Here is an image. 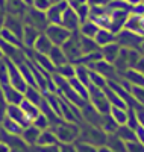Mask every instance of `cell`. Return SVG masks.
I'll use <instances>...</instances> for the list:
<instances>
[{
	"label": "cell",
	"mask_w": 144,
	"mask_h": 152,
	"mask_svg": "<svg viewBox=\"0 0 144 152\" xmlns=\"http://www.w3.org/2000/svg\"><path fill=\"white\" fill-rule=\"evenodd\" d=\"M55 137L58 143H74L77 138H79L81 129L79 126H76L71 122H61L55 126V131H53Z\"/></svg>",
	"instance_id": "6da1fadb"
},
{
	"label": "cell",
	"mask_w": 144,
	"mask_h": 152,
	"mask_svg": "<svg viewBox=\"0 0 144 152\" xmlns=\"http://www.w3.org/2000/svg\"><path fill=\"white\" fill-rule=\"evenodd\" d=\"M88 100H89L91 107H93L99 114H102V116L109 114L111 105L108 102L106 96H105L103 90H99V88H96L93 85H88Z\"/></svg>",
	"instance_id": "7a4b0ae2"
},
{
	"label": "cell",
	"mask_w": 144,
	"mask_h": 152,
	"mask_svg": "<svg viewBox=\"0 0 144 152\" xmlns=\"http://www.w3.org/2000/svg\"><path fill=\"white\" fill-rule=\"evenodd\" d=\"M23 23L26 24V26L35 28L36 31H40V32H44L46 28L49 26L44 12L36 11V9H33L32 6H31V8H26L24 14H23Z\"/></svg>",
	"instance_id": "3957f363"
},
{
	"label": "cell",
	"mask_w": 144,
	"mask_h": 152,
	"mask_svg": "<svg viewBox=\"0 0 144 152\" xmlns=\"http://www.w3.org/2000/svg\"><path fill=\"white\" fill-rule=\"evenodd\" d=\"M61 49H62V52L65 53V56H67L68 62H71V64H73L77 58H81V56H82V49H81L79 34L73 32V34L70 35L68 40L61 46Z\"/></svg>",
	"instance_id": "277c9868"
},
{
	"label": "cell",
	"mask_w": 144,
	"mask_h": 152,
	"mask_svg": "<svg viewBox=\"0 0 144 152\" xmlns=\"http://www.w3.org/2000/svg\"><path fill=\"white\" fill-rule=\"evenodd\" d=\"M44 34L52 41V44L59 46V47L67 41L70 38V35H71V32H68L65 28H62L61 24H49V26L46 28V31H44Z\"/></svg>",
	"instance_id": "5b68a950"
},
{
	"label": "cell",
	"mask_w": 144,
	"mask_h": 152,
	"mask_svg": "<svg viewBox=\"0 0 144 152\" xmlns=\"http://www.w3.org/2000/svg\"><path fill=\"white\" fill-rule=\"evenodd\" d=\"M144 38L138 34H134V32H129V31H120L119 34H115V43L119 44L120 47H124V49H137L140 47V44L143 43Z\"/></svg>",
	"instance_id": "8992f818"
},
{
	"label": "cell",
	"mask_w": 144,
	"mask_h": 152,
	"mask_svg": "<svg viewBox=\"0 0 144 152\" xmlns=\"http://www.w3.org/2000/svg\"><path fill=\"white\" fill-rule=\"evenodd\" d=\"M5 62H6V69H8L9 85H11V87H14L15 90H18L20 93H24V90H26V87H28V84L24 82V79H23V76H21L18 67H17L12 61H9V59H6V58H5Z\"/></svg>",
	"instance_id": "52a82bcc"
},
{
	"label": "cell",
	"mask_w": 144,
	"mask_h": 152,
	"mask_svg": "<svg viewBox=\"0 0 144 152\" xmlns=\"http://www.w3.org/2000/svg\"><path fill=\"white\" fill-rule=\"evenodd\" d=\"M84 135V140L81 142H87L89 145L93 146H105V143H106V134H105L100 128H94V126H89L87 132H81L79 137Z\"/></svg>",
	"instance_id": "ba28073f"
},
{
	"label": "cell",
	"mask_w": 144,
	"mask_h": 152,
	"mask_svg": "<svg viewBox=\"0 0 144 152\" xmlns=\"http://www.w3.org/2000/svg\"><path fill=\"white\" fill-rule=\"evenodd\" d=\"M67 8H68V3L65 2V0L64 2H58V3H52V6L44 12L46 18H47V23L49 24H61L62 14Z\"/></svg>",
	"instance_id": "9c48e42d"
},
{
	"label": "cell",
	"mask_w": 144,
	"mask_h": 152,
	"mask_svg": "<svg viewBox=\"0 0 144 152\" xmlns=\"http://www.w3.org/2000/svg\"><path fill=\"white\" fill-rule=\"evenodd\" d=\"M87 69L96 72V73L100 75V76H103V78L106 79V81H108V79H111V81L115 79V73H117V72H115L114 66L109 64V62H106V61H103V59H100V61L94 62V64L88 66Z\"/></svg>",
	"instance_id": "30bf717a"
},
{
	"label": "cell",
	"mask_w": 144,
	"mask_h": 152,
	"mask_svg": "<svg viewBox=\"0 0 144 152\" xmlns=\"http://www.w3.org/2000/svg\"><path fill=\"white\" fill-rule=\"evenodd\" d=\"M61 26H62V28H65V29H67L68 32H71V34L79 31L81 21H79V18H77L74 9H71L70 6L64 11L62 18H61Z\"/></svg>",
	"instance_id": "8fae6325"
},
{
	"label": "cell",
	"mask_w": 144,
	"mask_h": 152,
	"mask_svg": "<svg viewBox=\"0 0 144 152\" xmlns=\"http://www.w3.org/2000/svg\"><path fill=\"white\" fill-rule=\"evenodd\" d=\"M5 116L9 117L11 120H14L15 123H18L21 128H26V126L31 125V120L26 117V114L23 113V110L20 108V105H8Z\"/></svg>",
	"instance_id": "7c38bea8"
},
{
	"label": "cell",
	"mask_w": 144,
	"mask_h": 152,
	"mask_svg": "<svg viewBox=\"0 0 144 152\" xmlns=\"http://www.w3.org/2000/svg\"><path fill=\"white\" fill-rule=\"evenodd\" d=\"M3 28L11 31L17 38H20V41H21V35H23V29H24L23 18L11 15V14H6L5 15V21H3Z\"/></svg>",
	"instance_id": "4fadbf2b"
},
{
	"label": "cell",
	"mask_w": 144,
	"mask_h": 152,
	"mask_svg": "<svg viewBox=\"0 0 144 152\" xmlns=\"http://www.w3.org/2000/svg\"><path fill=\"white\" fill-rule=\"evenodd\" d=\"M127 17H129L127 11H120V9L111 11V29L109 31L112 34H119L120 31H123Z\"/></svg>",
	"instance_id": "5bb4252c"
},
{
	"label": "cell",
	"mask_w": 144,
	"mask_h": 152,
	"mask_svg": "<svg viewBox=\"0 0 144 152\" xmlns=\"http://www.w3.org/2000/svg\"><path fill=\"white\" fill-rule=\"evenodd\" d=\"M0 91H2V94L5 97V102L8 105H20L21 100L24 99L23 93H20L18 90H15V88L11 87V85L2 87V88H0Z\"/></svg>",
	"instance_id": "9a60e30c"
},
{
	"label": "cell",
	"mask_w": 144,
	"mask_h": 152,
	"mask_svg": "<svg viewBox=\"0 0 144 152\" xmlns=\"http://www.w3.org/2000/svg\"><path fill=\"white\" fill-rule=\"evenodd\" d=\"M40 31H36L35 28H31V26H26L24 24V29H23V35H21V46L28 47V49H32L36 38L40 37Z\"/></svg>",
	"instance_id": "2e32d148"
},
{
	"label": "cell",
	"mask_w": 144,
	"mask_h": 152,
	"mask_svg": "<svg viewBox=\"0 0 144 152\" xmlns=\"http://www.w3.org/2000/svg\"><path fill=\"white\" fill-rule=\"evenodd\" d=\"M119 52H120V46L117 43H111L108 46H103L100 47V55H102V59L109 62V64H114L115 58L119 56Z\"/></svg>",
	"instance_id": "e0dca14e"
},
{
	"label": "cell",
	"mask_w": 144,
	"mask_h": 152,
	"mask_svg": "<svg viewBox=\"0 0 144 152\" xmlns=\"http://www.w3.org/2000/svg\"><path fill=\"white\" fill-rule=\"evenodd\" d=\"M84 111V117L85 120L89 123V126H94V128H100L102 125V114H99L91 105H85L81 108Z\"/></svg>",
	"instance_id": "ac0fdd59"
},
{
	"label": "cell",
	"mask_w": 144,
	"mask_h": 152,
	"mask_svg": "<svg viewBox=\"0 0 144 152\" xmlns=\"http://www.w3.org/2000/svg\"><path fill=\"white\" fill-rule=\"evenodd\" d=\"M47 56H49L50 62L53 64L55 69H58V67H61V66H64V64H67V62H68L67 56H65V53L62 52V49L59 46H53V47H52V50L49 52Z\"/></svg>",
	"instance_id": "d6986e66"
},
{
	"label": "cell",
	"mask_w": 144,
	"mask_h": 152,
	"mask_svg": "<svg viewBox=\"0 0 144 152\" xmlns=\"http://www.w3.org/2000/svg\"><path fill=\"white\" fill-rule=\"evenodd\" d=\"M52 47H53V44H52V41L49 40V38L46 37V34H40V37L36 38V41L33 44V50L35 53H40V55H49V52L52 50Z\"/></svg>",
	"instance_id": "ffe728a7"
},
{
	"label": "cell",
	"mask_w": 144,
	"mask_h": 152,
	"mask_svg": "<svg viewBox=\"0 0 144 152\" xmlns=\"http://www.w3.org/2000/svg\"><path fill=\"white\" fill-rule=\"evenodd\" d=\"M40 134H41V131L38 129V128H35V126L31 123L29 126L23 128V131H21L20 137H21V140H23L24 143H28V145H36Z\"/></svg>",
	"instance_id": "44dd1931"
},
{
	"label": "cell",
	"mask_w": 144,
	"mask_h": 152,
	"mask_svg": "<svg viewBox=\"0 0 144 152\" xmlns=\"http://www.w3.org/2000/svg\"><path fill=\"white\" fill-rule=\"evenodd\" d=\"M94 43L99 46V49L103 46H108L111 43H115V34H112L108 29H99V32L94 37Z\"/></svg>",
	"instance_id": "7402d4cb"
},
{
	"label": "cell",
	"mask_w": 144,
	"mask_h": 152,
	"mask_svg": "<svg viewBox=\"0 0 144 152\" xmlns=\"http://www.w3.org/2000/svg\"><path fill=\"white\" fill-rule=\"evenodd\" d=\"M97 32H99V26L94 21H91V20H87V21L81 23L79 31H77L79 35H82L85 38H91V40H94V37H96Z\"/></svg>",
	"instance_id": "603a6c76"
},
{
	"label": "cell",
	"mask_w": 144,
	"mask_h": 152,
	"mask_svg": "<svg viewBox=\"0 0 144 152\" xmlns=\"http://www.w3.org/2000/svg\"><path fill=\"white\" fill-rule=\"evenodd\" d=\"M123 76H124V81L132 84L130 87H144V75L143 73H140L134 69H129L123 73Z\"/></svg>",
	"instance_id": "cb8c5ba5"
},
{
	"label": "cell",
	"mask_w": 144,
	"mask_h": 152,
	"mask_svg": "<svg viewBox=\"0 0 144 152\" xmlns=\"http://www.w3.org/2000/svg\"><path fill=\"white\" fill-rule=\"evenodd\" d=\"M23 96H24L26 100H29L31 104H33V105H36V107H40L41 100H43V93L38 90L36 87H31V85L26 87Z\"/></svg>",
	"instance_id": "d4e9b609"
},
{
	"label": "cell",
	"mask_w": 144,
	"mask_h": 152,
	"mask_svg": "<svg viewBox=\"0 0 144 152\" xmlns=\"http://www.w3.org/2000/svg\"><path fill=\"white\" fill-rule=\"evenodd\" d=\"M115 135L123 140L124 143H130V142H137V132L134 129H130L129 126L123 125V126H119L115 131Z\"/></svg>",
	"instance_id": "484cf974"
},
{
	"label": "cell",
	"mask_w": 144,
	"mask_h": 152,
	"mask_svg": "<svg viewBox=\"0 0 144 152\" xmlns=\"http://www.w3.org/2000/svg\"><path fill=\"white\" fill-rule=\"evenodd\" d=\"M105 146H108L112 152H126V143L123 140H120L115 134L106 135V143Z\"/></svg>",
	"instance_id": "4316f807"
},
{
	"label": "cell",
	"mask_w": 144,
	"mask_h": 152,
	"mask_svg": "<svg viewBox=\"0 0 144 152\" xmlns=\"http://www.w3.org/2000/svg\"><path fill=\"white\" fill-rule=\"evenodd\" d=\"M33 62L40 67L41 70H44V72H49V73H53L56 69L53 67V64L50 62V59H49V56L47 55H40V53H33Z\"/></svg>",
	"instance_id": "83f0119b"
},
{
	"label": "cell",
	"mask_w": 144,
	"mask_h": 152,
	"mask_svg": "<svg viewBox=\"0 0 144 152\" xmlns=\"http://www.w3.org/2000/svg\"><path fill=\"white\" fill-rule=\"evenodd\" d=\"M20 108H21V110H23V113L26 114V117H28V119L31 120V123H32V120H33V119H36L38 116H40V108H38L36 105H33V104H31L29 100H26V99H23V100H21Z\"/></svg>",
	"instance_id": "f1b7e54d"
},
{
	"label": "cell",
	"mask_w": 144,
	"mask_h": 152,
	"mask_svg": "<svg viewBox=\"0 0 144 152\" xmlns=\"http://www.w3.org/2000/svg\"><path fill=\"white\" fill-rule=\"evenodd\" d=\"M2 128H3V131H6L8 134H11V135H18L20 137V134H21V131H23V128L18 125V123H15L14 120H11L9 117H3L2 119Z\"/></svg>",
	"instance_id": "f546056e"
},
{
	"label": "cell",
	"mask_w": 144,
	"mask_h": 152,
	"mask_svg": "<svg viewBox=\"0 0 144 152\" xmlns=\"http://www.w3.org/2000/svg\"><path fill=\"white\" fill-rule=\"evenodd\" d=\"M38 146H55L58 145V140L53 134V131H41L40 137H38V142H36Z\"/></svg>",
	"instance_id": "4dcf8cb0"
},
{
	"label": "cell",
	"mask_w": 144,
	"mask_h": 152,
	"mask_svg": "<svg viewBox=\"0 0 144 152\" xmlns=\"http://www.w3.org/2000/svg\"><path fill=\"white\" fill-rule=\"evenodd\" d=\"M109 116H111V119H112L117 125H119V126H123V125H126V120H127V110H121V108H114V107H111Z\"/></svg>",
	"instance_id": "1f68e13d"
},
{
	"label": "cell",
	"mask_w": 144,
	"mask_h": 152,
	"mask_svg": "<svg viewBox=\"0 0 144 152\" xmlns=\"http://www.w3.org/2000/svg\"><path fill=\"white\" fill-rule=\"evenodd\" d=\"M74 78L82 85H85L88 88V85H89V70L85 66H74Z\"/></svg>",
	"instance_id": "d6a6232c"
},
{
	"label": "cell",
	"mask_w": 144,
	"mask_h": 152,
	"mask_svg": "<svg viewBox=\"0 0 144 152\" xmlns=\"http://www.w3.org/2000/svg\"><path fill=\"white\" fill-rule=\"evenodd\" d=\"M79 40H81V49H82V55H88V53H93V52H97L99 46L94 43V40L91 38H85L82 35H79Z\"/></svg>",
	"instance_id": "836d02e7"
},
{
	"label": "cell",
	"mask_w": 144,
	"mask_h": 152,
	"mask_svg": "<svg viewBox=\"0 0 144 152\" xmlns=\"http://www.w3.org/2000/svg\"><path fill=\"white\" fill-rule=\"evenodd\" d=\"M0 40H3L5 43L12 44V46H15V47H21L20 38H17L11 31H8V29H5V28H2V31H0Z\"/></svg>",
	"instance_id": "e575fe53"
},
{
	"label": "cell",
	"mask_w": 144,
	"mask_h": 152,
	"mask_svg": "<svg viewBox=\"0 0 144 152\" xmlns=\"http://www.w3.org/2000/svg\"><path fill=\"white\" fill-rule=\"evenodd\" d=\"M89 85H93L96 88H99V90H103V88H106L108 85V81L103 78V76L97 75L96 72L89 70Z\"/></svg>",
	"instance_id": "d590c367"
},
{
	"label": "cell",
	"mask_w": 144,
	"mask_h": 152,
	"mask_svg": "<svg viewBox=\"0 0 144 152\" xmlns=\"http://www.w3.org/2000/svg\"><path fill=\"white\" fill-rule=\"evenodd\" d=\"M55 72H56L59 76H62L64 79H67V81L71 79V78H74V66L71 64V62H67V64L58 67Z\"/></svg>",
	"instance_id": "8d00e7d4"
},
{
	"label": "cell",
	"mask_w": 144,
	"mask_h": 152,
	"mask_svg": "<svg viewBox=\"0 0 144 152\" xmlns=\"http://www.w3.org/2000/svg\"><path fill=\"white\" fill-rule=\"evenodd\" d=\"M74 12H76V15H77V18H79L81 23L89 20V6H88V5H81V6H77V8L74 9Z\"/></svg>",
	"instance_id": "74e56055"
},
{
	"label": "cell",
	"mask_w": 144,
	"mask_h": 152,
	"mask_svg": "<svg viewBox=\"0 0 144 152\" xmlns=\"http://www.w3.org/2000/svg\"><path fill=\"white\" fill-rule=\"evenodd\" d=\"M126 126H129L130 129H137L138 128V119H137V114L134 108H127V120H126Z\"/></svg>",
	"instance_id": "f35d334b"
},
{
	"label": "cell",
	"mask_w": 144,
	"mask_h": 152,
	"mask_svg": "<svg viewBox=\"0 0 144 152\" xmlns=\"http://www.w3.org/2000/svg\"><path fill=\"white\" fill-rule=\"evenodd\" d=\"M32 125L35 126V128H38L40 131H46V129H49V126H50L49 120L46 119V116H43L41 113H40V116H38L36 119L32 120Z\"/></svg>",
	"instance_id": "ab89813d"
},
{
	"label": "cell",
	"mask_w": 144,
	"mask_h": 152,
	"mask_svg": "<svg viewBox=\"0 0 144 152\" xmlns=\"http://www.w3.org/2000/svg\"><path fill=\"white\" fill-rule=\"evenodd\" d=\"M74 148H76V152H97V148L89 145L87 142H74Z\"/></svg>",
	"instance_id": "60d3db41"
},
{
	"label": "cell",
	"mask_w": 144,
	"mask_h": 152,
	"mask_svg": "<svg viewBox=\"0 0 144 152\" xmlns=\"http://www.w3.org/2000/svg\"><path fill=\"white\" fill-rule=\"evenodd\" d=\"M52 0H33L32 2V8L36 9V11H41V12H46L50 6H52Z\"/></svg>",
	"instance_id": "b9f144b4"
},
{
	"label": "cell",
	"mask_w": 144,
	"mask_h": 152,
	"mask_svg": "<svg viewBox=\"0 0 144 152\" xmlns=\"http://www.w3.org/2000/svg\"><path fill=\"white\" fill-rule=\"evenodd\" d=\"M130 94L138 104H144V87H130Z\"/></svg>",
	"instance_id": "7bdbcfd3"
},
{
	"label": "cell",
	"mask_w": 144,
	"mask_h": 152,
	"mask_svg": "<svg viewBox=\"0 0 144 152\" xmlns=\"http://www.w3.org/2000/svg\"><path fill=\"white\" fill-rule=\"evenodd\" d=\"M126 152H144V145L140 143L138 140L126 143Z\"/></svg>",
	"instance_id": "ee69618b"
},
{
	"label": "cell",
	"mask_w": 144,
	"mask_h": 152,
	"mask_svg": "<svg viewBox=\"0 0 144 152\" xmlns=\"http://www.w3.org/2000/svg\"><path fill=\"white\" fill-rule=\"evenodd\" d=\"M129 14H132V15H137V17H144V3H138L135 6L130 8V12Z\"/></svg>",
	"instance_id": "f6af8a7d"
},
{
	"label": "cell",
	"mask_w": 144,
	"mask_h": 152,
	"mask_svg": "<svg viewBox=\"0 0 144 152\" xmlns=\"http://www.w3.org/2000/svg\"><path fill=\"white\" fill-rule=\"evenodd\" d=\"M58 148H59V152H76L74 143H62Z\"/></svg>",
	"instance_id": "bcb514c9"
},
{
	"label": "cell",
	"mask_w": 144,
	"mask_h": 152,
	"mask_svg": "<svg viewBox=\"0 0 144 152\" xmlns=\"http://www.w3.org/2000/svg\"><path fill=\"white\" fill-rule=\"evenodd\" d=\"M87 5L89 8H100V6H106L105 0H87Z\"/></svg>",
	"instance_id": "7dc6e473"
},
{
	"label": "cell",
	"mask_w": 144,
	"mask_h": 152,
	"mask_svg": "<svg viewBox=\"0 0 144 152\" xmlns=\"http://www.w3.org/2000/svg\"><path fill=\"white\" fill-rule=\"evenodd\" d=\"M6 107H8V104L5 102V97H3L2 91H0V119H3V117H5V113H6Z\"/></svg>",
	"instance_id": "c3c4849f"
},
{
	"label": "cell",
	"mask_w": 144,
	"mask_h": 152,
	"mask_svg": "<svg viewBox=\"0 0 144 152\" xmlns=\"http://www.w3.org/2000/svg\"><path fill=\"white\" fill-rule=\"evenodd\" d=\"M134 70H137V72H140V73H143V75H144V55H141V56H140V59L137 61V64H135Z\"/></svg>",
	"instance_id": "681fc988"
},
{
	"label": "cell",
	"mask_w": 144,
	"mask_h": 152,
	"mask_svg": "<svg viewBox=\"0 0 144 152\" xmlns=\"http://www.w3.org/2000/svg\"><path fill=\"white\" fill-rule=\"evenodd\" d=\"M81 5H87V0H71V2L68 3V6L71 9H76L77 6H81Z\"/></svg>",
	"instance_id": "f907efd6"
},
{
	"label": "cell",
	"mask_w": 144,
	"mask_h": 152,
	"mask_svg": "<svg viewBox=\"0 0 144 152\" xmlns=\"http://www.w3.org/2000/svg\"><path fill=\"white\" fill-rule=\"evenodd\" d=\"M41 152H59V148L55 145V146H40Z\"/></svg>",
	"instance_id": "816d5d0a"
},
{
	"label": "cell",
	"mask_w": 144,
	"mask_h": 152,
	"mask_svg": "<svg viewBox=\"0 0 144 152\" xmlns=\"http://www.w3.org/2000/svg\"><path fill=\"white\" fill-rule=\"evenodd\" d=\"M5 9L3 8H0V31H2V28H3V21H5Z\"/></svg>",
	"instance_id": "f5cc1de1"
},
{
	"label": "cell",
	"mask_w": 144,
	"mask_h": 152,
	"mask_svg": "<svg viewBox=\"0 0 144 152\" xmlns=\"http://www.w3.org/2000/svg\"><path fill=\"white\" fill-rule=\"evenodd\" d=\"M0 152H11L9 145H6V143H3V142H0Z\"/></svg>",
	"instance_id": "db71d44e"
},
{
	"label": "cell",
	"mask_w": 144,
	"mask_h": 152,
	"mask_svg": "<svg viewBox=\"0 0 144 152\" xmlns=\"http://www.w3.org/2000/svg\"><path fill=\"white\" fill-rule=\"evenodd\" d=\"M141 2H143V0H127V2H126V3H127V5L130 6V8H132V6H135V5H138V3H141Z\"/></svg>",
	"instance_id": "11a10c76"
},
{
	"label": "cell",
	"mask_w": 144,
	"mask_h": 152,
	"mask_svg": "<svg viewBox=\"0 0 144 152\" xmlns=\"http://www.w3.org/2000/svg\"><path fill=\"white\" fill-rule=\"evenodd\" d=\"M97 152H112L108 146H100V148H97Z\"/></svg>",
	"instance_id": "9f6ffc18"
},
{
	"label": "cell",
	"mask_w": 144,
	"mask_h": 152,
	"mask_svg": "<svg viewBox=\"0 0 144 152\" xmlns=\"http://www.w3.org/2000/svg\"><path fill=\"white\" fill-rule=\"evenodd\" d=\"M21 2H23V5H24L26 8H31V6H32V2H33V0H21Z\"/></svg>",
	"instance_id": "6f0895ef"
},
{
	"label": "cell",
	"mask_w": 144,
	"mask_h": 152,
	"mask_svg": "<svg viewBox=\"0 0 144 152\" xmlns=\"http://www.w3.org/2000/svg\"><path fill=\"white\" fill-rule=\"evenodd\" d=\"M58 2H64V0H53V3H58Z\"/></svg>",
	"instance_id": "680465c9"
},
{
	"label": "cell",
	"mask_w": 144,
	"mask_h": 152,
	"mask_svg": "<svg viewBox=\"0 0 144 152\" xmlns=\"http://www.w3.org/2000/svg\"><path fill=\"white\" fill-rule=\"evenodd\" d=\"M3 58V53H2V50H0V59H2Z\"/></svg>",
	"instance_id": "91938a15"
},
{
	"label": "cell",
	"mask_w": 144,
	"mask_h": 152,
	"mask_svg": "<svg viewBox=\"0 0 144 152\" xmlns=\"http://www.w3.org/2000/svg\"><path fill=\"white\" fill-rule=\"evenodd\" d=\"M105 2H106V5H108V3H109V2H112V0H105Z\"/></svg>",
	"instance_id": "94428289"
},
{
	"label": "cell",
	"mask_w": 144,
	"mask_h": 152,
	"mask_svg": "<svg viewBox=\"0 0 144 152\" xmlns=\"http://www.w3.org/2000/svg\"><path fill=\"white\" fill-rule=\"evenodd\" d=\"M65 2H67V3H70V2H71V0H65Z\"/></svg>",
	"instance_id": "6125c7cd"
},
{
	"label": "cell",
	"mask_w": 144,
	"mask_h": 152,
	"mask_svg": "<svg viewBox=\"0 0 144 152\" xmlns=\"http://www.w3.org/2000/svg\"><path fill=\"white\" fill-rule=\"evenodd\" d=\"M121 2H127V0H121Z\"/></svg>",
	"instance_id": "be15d7a7"
},
{
	"label": "cell",
	"mask_w": 144,
	"mask_h": 152,
	"mask_svg": "<svg viewBox=\"0 0 144 152\" xmlns=\"http://www.w3.org/2000/svg\"><path fill=\"white\" fill-rule=\"evenodd\" d=\"M143 3H144V0H143Z\"/></svg>",
	"instance_id": "e7e4bbea"
},
{
	"label": "cell",
	"mask_w": 144,
	"mask_h": 152,
	"mask_svg": "<svg viewBox=\"0 0 144 152\" xmlns=\"http://www.w3.org/2000/svg\"><path fill=\"white\" fill-rule=\"evenodd\" d=\"M52 2H53V0H52Z\"/></svg>",
	"instance_id": "03108f58"
}]
</instances>
